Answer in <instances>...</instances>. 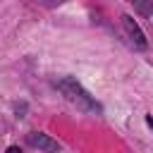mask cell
<instances>
[{
    "instance_id": "obj_1",
    "label": "cell",
    "mask_w": 153,
    "mask_h": 153,
    "mask_svg": "<svg viewBox=\"0 0 153 153\" xmlns=\"http://www.w3.org/2000/svg\"><path fill=\"white\" fill-rule=\"evenodd\" d=\"M122 26H124V31H127V33L131 36V41H134L136 45H141V48L146 45V38H143L141 29H139V26L134 24V19H131V17H122Z\"/></svg>"
},
{
    "instance_id": "obj_3",
    "label": "cell",
    "mask_w": 153,
    "mask_h": 153,
    "mask_svg": "<svg viewBox=\"0 0 153 153\" xmlns=\"http://www.w3.org/2000/svg\"><path fill=\"white\" fill-rule=\"evenodd\" d=\"M7 153H22V151H19L17 146H10V148H7Z\"/></svg>"
},
{
    "instance_id": "obj_4",
    "label": "cell",
    "mask_w": 153,
    "mask_h": 153,
    "mask_svg": "<svg viewBox=\"0 0 153 153\" xmlns=\"http://www.w3.org/2000/svg\"><path fill=\"white\" fill-rule=\"evenodd\" d=\"M148 124H151V127H153V117H148Z\"/></svg>"
},
{
    "instance_id": "obj_2",
    "label": "cell",
    "mask_w": 153,
    "mask_h": 153,
    "mask_svg": "<svg viewBox=\"0 0 153 153\" xmlns=\"http://www.w3.org/2000/svg\"><path fill=\"white\" fill-rule=\"evenodd\" d=\"M31 143H33V146H41V148H45V151H55V148H57V143H55L53 139H48L45 134H31Z\"/></svg>"
}]
</instances>
